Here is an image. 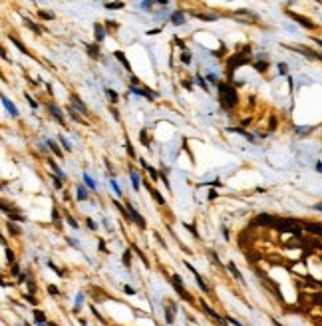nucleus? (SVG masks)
<instances>
[{
	"label": "nucleus",
	"mask_w": 322,
	"mask_h": 326,
	"mask_svg": "<svg viewBox=\"0 0 322 326\" xmlns=\"http://www.w3.org/2000/svg\"><path fill=\"white\" fill-rule=\"evenodd\" d=\"M169 20H171V22L175 24V26H181V24L185 22V14H183V12H173Z\"/></svg>",
	"instance_id": "obj_7"
},
{
	"label": "nucleus",
	"mask_w": 322,
	"mask_h": 326,
	"mask_svg": "<svg viewBox=\"0 0 322 326\" xmlns=\"http://www.w3.org/2000/svg\"><path fill=\"white\" fill-rule=\"evenodd\" d=\"M171 280H173V284H175V290L179 292V296H183V298H185V300H191V296L187 294V290H185V289H183V282H181V276H179V274H175V273H173V274H171Z\"/></svg>",
	"instance_id": "obj_2"
},
{
	"label": "nucleus",
	"mask_w": 322,
	"mask_h": 326,
	"mask_svg": "<svg viewBox=\"0 0 322 326\" xmlns=\"http://www.w3.org/2000/svg\"><path fill=\"white\" fill-rule=\"evenodd\" d=\"M306 229H308L310 233H318V235H322V225H308Z\"/></svg>",
	"instance_id": "obj_18"
},
{
	"label": "nucleus",
	"mask_w": 322,
	"mask_h": 326,
	"mask_svg": "<svg viewBox=\"0 0 322 326\" xmlns=\"http://www.w3.org/2000/svg\"><path fill=\"white\" fill-rule=\"evenodd\" d=\"M127 211H129V213H131L133 221H135V223H137V225H139V229H145V221H143V217H141V215L137 213V211H135V209L131 207V205H127Z\"/></svg>",
	"instance_id": "obj_4"
},
{
	"label": "nucleus",
	"mask_w": 322,
	"mask_h": 326,
	"mask_svg": "<svg viewBox=\"0 0 322 326\" xmlns=\"http://www.w3.org/2000/svg\"><path fill=\"white\" fill-rule=\"evenodd\" d=\"M50 165L54 167V171H56V173H58V175H60V179H64V177H66V175H64V173H62V169H60V167L56 165V163H52V161H50Z\"/></svg>",
	"instance_id": "obj_27"
},
{
	"label": "nucleus",
	"mask_w": 322,
	"mask_h": 326,
	"mask_svg": "<svg viewBox=\"0 0 322 326\" xmlns=\"http://www.w3.org/2000/svg\"><path fill=\"white\" fill-rule=\"evenodd\" d=\"M84 181H86V185H88L92 191H96V189H97V187H96V183H94V179H92L88 173H84Z\"/></svg>",
	"instance_id": "obj_12"
},
{
	"label": "nucleus",
	"mask_w": 322,
	"mask_h": 326,
	"mask_svg": "<svg viewBox=\"0 0 322 326\" xmlns=\"http://www.w3.org/2000/svg\"><path fill=\"white\" fill-rule=\"evenodd\" d=\"M153 4H155V0H143L141 8H143V10H151V8H153Z\"/></svg>",
	"instance_id": "obj_19"
},
{
	"label": "nucleus",
	"mask_w": 322,
	"mask_h": 326,
	"mask_svg": "<svg viewBox=\"0 0 322 326\" xmlns=\"http://www.w3.org/2000/svg\"><path fill=\"white\" fill-rule=\"evenodd\" d=\"M219 91H221V100H223V104H225V106H235V101H237V94L233 91L231 86L221 84V86H219Z\"/></svg>",
	"instance_id": "obj_1"
},
{
	"label": "nucleus",
	"mask_w": 322,
	"mask_h": 326,
	"mask_svg": "<svg viewBox=\"0 0 322 326\" xmlns=\"http://www.w3.org/2000/svg\"><path fill=\"white\" fill-rule=\"evenodd\" d=\"M125 147H127V153H129V155H131V157H135V153H133V147H131V143H129V141L125 143Z\"/></svg>",
	"instance_id": "obj_36"
},
{
	"label": "nucleus",
	"mask_w": 322,
	"mask_h": 326,
	"mask_svg": "<svg viewBox=\"0 0 322 326\" xmlns=\"http://www.w3.org/2000/svg\"><path fill=\"white\" fill-rule=\"evenodd\" d=\"M34 318L38 320V322H46V316H44V312H40V310H34Z\"/></svg>",
	"instance_id": "obj_22"
},
{
	"label": "nucleus",
	"mask_w": 322,
	"mask_h": 326,
	"mask_svg": "<svg viewBox=\"0 0 322 326\" xmlns=\"http://www.w3.org/2000/svg\"><path fill=\"white\" fill-rule=\"evenodd\" d=\"M88 227H90V229H92V231H96V229H97V227H96V223H94V221H92V219H88Z\"/></svg>",
	"instance_id": "obj_44"
},
{
	"label": "nucleus",
	"mask_w": 322,
	"mask_h": 326,
	"mask_svg": "<svg viewBox=\"0 0 322 326\" xmlns=\"http://www.w3.org/2000/svg\"><path fill=\"white\" fill-rule=\"evenodd\" d=\"M181 60H183L185 64H189V62H191V54H189L187 50H183V54H181Z\"/></svg>",
	"instance_id": "obj_26"
},
{
	"label": "nucleus",
	"mask_w": 322,
	"mask_h": 326,
	"mask_svg": "<svg viewBox=\"0 0 322 326\" xmlns=\"http://www.w3.org/2000/svg\"><path fill=\"white\" fill-rule=\"evenodd\" d=\"M149 193H151V195H153V197H155V201H157V203H159V205H165V199H163L161 195H159V191H155L153 187H149Z\"/></svg>",
	"instance_id": "obj_11"
},
{
	"label": "nucleus",
	"mask_w": 322,
	"mask_h": 326,
	"mask_svg": "<svg viewBox=\"0 0 322 326\" xmlns=\"http://www.w3.org/2000/svg\"><path fill=\"white\" fill-rule=\"evenodd\" d=\"M50 269H52V270H56V273H58L60 276H64V274H62V270H60V269H58V267H56V264H54V263H50Z\"/></svg>",
	"instance_id": "obj_40"
},
{
	"label": "nucleus",
	"mask_w": 322,
	"mask_h": 326,
	"mask_svg": "<svg viewBox=\"0 0 322 326\" xmlns=\"http://www.w3.org/2000/svg\"><path fill=\"white\" fill-rule=\"evenodd\" d=\"M48 290H50V294H52V296L60 294V290H58V289H56V286H54V284H50V286H48Z\"/></svg>",
	"instance_id": "obj_33"
},
{
	"label": "nucleus",
	"mask_w": 322,
	"mask_h": 326,
	"mask_svg": "<svg viewBox=\"0 0 322 326\" xmlns=\"http://www.w3.org/2000/svg\"><path fill=\"white\" fill-rule=\"evenodd\" d=\"M60 141H62V145H64V147H66V151H70V149H72V145H70V141H68L66 137H64V135H60Z\"/></svg>",
	"instance_id": "obj_24"
},
{
	"label": "nucleus",
	"mask_w": 322,
	"mask_h": 326,
	"mask_svg": "<svg viewBox=\"0 0 322 326\" xmlns=\"http://www.w3.org/2000/svg\"><path fill=\"white\" fill-rule=\"evenodd\" d=\"M48 145H50V147H52V151H54V153H56L58 157H62V151H60V149H58V145H56V143H54V141H52V139H50V141H48Z\"/></svg>",
	"instance_id": "obj_21"
},
{
	"label": "nucleus",
	"mask_w": 322,
	"mask_h": 326,
	"mask_svg": "<svg viewBox=\"0 0 322 326\" xmlns=\"http://www.w3.org/2000/svg\"><path fill=\"white\" fill-rule=\"evenodd\" d=\"M131 91L133 94H139V96H145L147 100H153V94H151V91H147V90H143V88H139V86H131Z\"/></svg>",
	"instance_id": "obj_6"
},
{
	"label": "nucleus",
	"mask_w": 322,
	"mask_h": 326,
	"mask_svg": "<svg viewBox=\"0 0 322 326\" xmlns=\"http://www.w3.org/2000/svg\"><path fill=\"white\" fill-rule=\"evenodd\" d=\"M8 227H10V231H12V233H14V235H18V233H20V231H18V227H16V225H12V223H10V225H8Z\"/></svg>",
	"instance_id": "obj_42"
},
{
	"label": "nucleus",
	"mask_w": 322,
	"mask_h": 326,
	"mask_svg": "<svg viewBox=\"0 0 322 326\" xmlns=\"http://www.w3.org/2000/svg\"><path fill=\"white\" fill-rule=\"evenodd\" d=\"M290 16H292L294 20H298V22L302 24V26H306V28H312V24H310V22H306V18H302V16H296V14H290Z\"/></svg>",
	"instance_id": "obj_14"
},
{
	"label": "nucleus",
	"mask_w": 322,
	"mask_h": 326,
	"mask_svg": "<svg viewBox=\"0 0 322 326\" xmlns=\"http://www.w3.org/2000/svg\"><path fill=\"white\" fill-rule=\"evenodd\" d=\"M50 111H52L54 119H58L60 123H64V117H62V111H60V107H56V106H50Z\"/></svg>",
	"instance_id": "obj_9"
},
{
	"label": "nucleus",
	"mask_w": 322,
	"mask_h": 326,
	"mask_svg": "<svg viewBox=\"0 0 322 326\" xmlns=\"http://www.w3.org/2000/svg\"><path fill=\"white\" fill-rule=\"evenodd\" d=\"M129 175H131V185H133V189H135V191H137V189H139V185H141V181H139V175H137V171H135V169H131V171H129Z\"/></svg>",
	"instance_id": "obj_8"
},
{
	"label": "nucleus",
	"mask_w": 322,
	"mask_h": 326,
	"mask_svg": "<svg viewBox=\"0 0 322 326\" xmlns=\"http://www.w3.org/2000/svg\"><path fill=\"white\" fill-rule=\"evenodd\" d=\"M26 100H28V101H30V106H32V107H34V110H36V107H38V104H36V101H34V100H32V97H30V96H26Z\"/></svg>",
	"instance_id": "obj_43"
},
{
	"label": "nucleus",
	"mask_w": 322,
	"mask_h": 326,
	"mask_svg": "<svg viewBox=\"0 0 322 326\" xmlns=\"http://www.w3.org/2000/svg\"><path fill=\"white\" fill-rule=\"evenodd\" d=\"M24 22L28 24V26H30V28L34 30V32H40V28H38V26H34V24H32V20H30V18H24Z\"/></svg>",
	"instance_id": "obj_30"
},
{
	"label": "nucleus",
	"mask_w": 322,
	"mask_h": 326,
	"mask_svg": "<svg viewBox=\"0 0 322 326\" xmlns=\"http://www.w3.org/2000/svg\"><path fill=\"white\" fill-rule=\"evenodd\" d=\"M123 290H125V294H135V290L131 289V286H123Z\"/></svg>",
	"instance_id": "obj_41"
},
{
	"label": "nucleus",
	"mask_w": 322,
	"mask_h": 326,
	"mask_svg": "<svg viewBox=\"0 0 322 326\" xmlns=\"http://www.w3.org/2000/svg\"><path fill=\"white\" fill-rule=\"evenodd\" d=\"M195 80H197V84H199V86H201V88H203V90H207V84H205V80L201 78V76H197V78H195Z\"/></svg>",
	"instance_id": "obj_35"
},
{
	"label": "nucleus",
	"mask_w": 322,
	"mask_h": 326,
	"mask_svg": "<svg viewBox=\"0 0 322 326\" xmlns=\"http://www.w3.org/2000/svg\"><path fill=\"white\" fill-rule=\"evenodd\" d=\"M106 94L111 97V101H117V94H116V91H113V90H106Z\"/></svg>",
	"instance_id": "obj_29"
},
{
	"label": "nucleus",
	"mask_w": 322,
	"mask_h": 326,
	"mask_svg": "<svg viewBox=\"0 0 322 326\" xmlns=\"http://www.w3.org/2000/svg\"><path fill=\"white\" fill-rule=\"evenodd\" d=\"M187 229H189L191 233H193V235H195V237H199V235H197V231H195V227H193V225H187Z\"/></svg>",
	"instance_id": "obj_46"
},
{
	"label": "nucleus",
	"mask_w": 322,
	"mask_h": 326,
	"mask_svg": "<svg viewBox=\"0 0 322 326\" xmlns=\"http://www.w3.org/2000/svg\"><path fill=\"white\" fill-rule=\"evenodd\" d=\"M68 223H70V225L74 227V229H80V227H78V221H76L74 217H70V215H68Z\"/></svg>",
	"instance_id": "obj_32"
},
{
	"label": "nucleus",
	"mask_w": 322,
	"mask_h": 326,
	"mask_svg": "<svg viewBox=\"0 0 322 326\" xmlns=\"http://www.w3.org/2000/svg\"><path fill=\"white\" fill-rule=\"evenodd\" d=\"M278 74H286V64H278Z\"/></svg>",
	"instance_id": "obj_38"
},
{
	"label": "nucleus",
	"mask_w": 322,
	"mask_h": 326,
	"mask_svg": "<svg viewBox=\"0 0 322 326\" xmlns=\"http://www.w3.org/2000/svg\"><path fill=\"white\" fill-rule=\"evenodd\" d=\"M2 104H4V107H6V110L10 111V116H12V117H16V116H18V110H16V106H14L12 101L8 100L6 96H2Z\"/></svg>",
	"instance_id": "obj_5"
},
{
	"label": "nucleus",
	"mask_w": 322,
	"mask_h": 326,
	"mask_svg": "<svg viewBox=\"0 0 322 326\" xmlns=\"http://www.w3.org/2000/svg\"><path fill=\"white\" fill-rule=\"evenodd\" d=\"M275 326H282V324H280V322H276V320H275Z\"/></svg>",
	"instance_id": "obj_50"
},
{
	"label": "nucleus",
	"mask_w": 322,
	"mask_h": 326,
	"mask_svg": "<svg viewBox=\"0 0 322 326\" xmlns=\"http://www.w3.org/2000/svg\"><path fill=\"white\" fill-rule=\"evenodd\" d=\"M72 104H74L76 107H78V110H80L82 113H86V106H84V104H82V101H80V97H76V96H74V97H72Z\"/></svg>",
	"instance_id": "obj_13"
},
{
	"label": "nucleus",
	"mask_w": 322,
	"mask_h": 326,
	"mask_svg": "<svg viewBox=\"0 0 322 326\" xmlns=\"http://www.w3.org/2000/svg\"><path fill=\"white\" fill-rule=\"evenodd\" d=\"M103 36H106V34H103L102 26H100V24H96V40H97V42H102V40H103Z\"/></svg>",
	"instance_id": "obj_16"
},
{
	"label": "nucleus",
	"mask_w": 322,
	"mask_h": 326,
	"mask_svg": "<svg viewBox=\"0 0 322 326\" xmlns=\"http://www.w3.org/2000/svg\"><path fill=\"white\" fill-rule=\"evenodd\" d=\"M78 199H80V201H86V199H88V193H86L82 187L78 189Z\"/></svg>",
	"instance_id": "obj_25"
},
{
	"label": "nucleus",
	"mask_w": 322,
	"mask_h": 326,
	"mask_svg": "<svg viewBox=\"0 0 322 326\" xmlns=\"http://www.w3.org/2000/svg\"><path fill=\"white\" fill-rule=\"evenodd\" d=\"M165 320H167V324H173V312H169V308L165 310Z\"/></svg>",
	"instance_id": "obj_28"
},
{
	"label": "nucleus",
	"mask_w": 322,
	"mask_h": 326,
	"mask_svg": "<svg viewBox=\"0 0 322 326\" xmlns=\"http://www.w3.org/2000/svg\"><path fill=\"white\" fill-rule=\"evenodd\" d=\"M227 267H229V270H231V273H233V276H235V279H239V280H243V276H241V273H239V269H237V267H235V263H229V264H227Z\"/></svg>",
	"instance_id": "obj_10"
},
{
	"label": "nucleus",
	"mask_w": 322,
	"mask_h": 326,
	"mask_svg": "<svg viewBox=\"0 0 322 326\" xmlns=\"http://www.w3.org/2000/svg\"><path fill=\"white\" fill-rule=\"evenodd\" d=\"M110 183H111V187H113V191H116V193H117V197H121V195H123V193H121V189H119V185H117V183H116V179H110Z\"/></svg>",
	"instance_id": "obj_20"
},
{
	"label": "nucleus",
	"mask_w": 322,
	"mask_h": 326,
	"mask_svg": "<svg viewBox=\"0 0 322 326\" xmlns=\"http://www.w3.org/2000/svg\"><path fill=\"white\" fill-rule=\"evenodd\" d=\"M256 70H259V72H263V70H266V62H265V64H256Z\"/></svg>",
	"instance_id": "obj_45"
},
{
	"label": "nucleus",
	"mask_w": 322,
	"mask_h": 326,
	"mask_svg": "<svg viewBox=\"0 0 322 326\" xmlns=\"http://www.w3.org/2000/svg\"><path fill=\"white\" fill-rule=\"evenodd\" d=\"M68 243H70V245H72V247H74V249H80V243H78V241H74V239H68Z\"/></svg>",
	"instance_id": "obj_39"
},
{
	"label": "nucleus",
	"mask_w": 322,
	"mask_h": 326,
	"mask_svg": "<svg viewBox=\"0 0 322 326\" xmlns=\"http://www.w3.org/2000/svg\"><path fill=\"white\" fill-rule=\"evenodd\" d=\"M88 50H90V54H92L94 58H97V56H100V54H97V46H88Z\"/></svg>",
	"instance_id": "obj_31"
},
{
	"label": "nucleus",
	"mask_w": 322,
	"mask_h": 326,
	"mask_svg": "<svg viewBox=\"0 0 322 326\" xmlns=\"http://www.w3.org/2000/svg\"><path fill=\"white\" fill-rule=\"evenodd\" d=\"M129 263H131V253L125 251V254H123V264H125V267H129Z\"/></svg>",
	"instance_id": "obj_23"
},
{
	"label": "nucleus",
	"mask_w": 322,
	"mask_h": 326,
	"mask_svg": "<svg viewBox=\"0 0 322 326\" xmlns=\"http://www.w3.org/2000/svg\"><path fill=\"white\" fill-rule=\"evenodd\" d=\"M106 8H110V10H119V8H123V2H107Z\"/></svg>",
	"instance_id": "obj_17"
},
{
	"label": "nucleus",
	"mask_w": 322,
	"mask_h": 326,
	"mask_svg": "<svg viewBox=\"0 0 322 326\" xmlns=\"http://www.w3.org/2000/svg\"><path fill=\"white\" fill-rule=\"evenodd\" d=\"M316 209H320V211H322V205H316Z\"/></svg>",
	"instance_id": "obj_51"
},
{
	"label": "nucleus",
	"mask_w": 322,
	"mask_h": 326,
	"mask_svg": "<svg viewBox=\"0 0 322 326\" xmlns=\"http://www.w3.org/2000/svg\"><path fill=\"white\" fill-rule=\"evenodd\" d=\"M201 306H203V310H205L207 314H209V316H213V318H215V320H217V322H219L221 326H227V324H229V322H227V318L219 316V314H217L215 310H213V308H211V306H209V304H207V302H201Z\"/></svg>",
	"instance_id": "obj_3"
},
{
	"label": "nucleus",
	"mask_w": 322,
	"mask_h": 326,
	"mask_svg": "<svg viewBox=\"0 0 322 326\" xmlns=\"http://www.w3.org/2000/svg\"><path fill=\"white\" fill-rule=\"evenodd\" d=\"M116 58L119 60V62H123V66H125V70H131V68H129V62H127V60H125V56H123V54H121V52H116Z\"/></svg>",
	"instance_id": "obj_15"
},
{
	"label": "nucleus",
	"mask_w": 322,
	"mask_h": 326,
	"mask_svg": "<svg viewBox=\"0 0 322 326\" xmlns=\"http://www.w3.org/2000/svg\"><path fill=\"white\" fill-rule=\"evenodd\" d=\"M227 322H233V324H235V326H243V324H241V322H237V320H235V318H227Z\"/></svg>",
	"instance_id": "obj_47"
},
{
	"label": "nucleus",
	"mask_w": 322,
	"mask_h": 326,
	"mask_svg": "<svg viewBox=\"0 0 322 326\" xmlns=\"http://www.w3.org/2000/svg\"><path fill=\"white\" fill-rule=\"evenodd\" d=\"M54 185H56V189H62V181H58V179H54Z\"/></svg>",
	"instance_id": "obj_48"
},
{
	"label": "nucleus",
	"mask_w": 322,
	"mask_h": 326,
	"mask_svg": "<svg viewBox=\"0 0 322 326\" xmlns=\"http://www.w3.org/2000/svg\"><path fill=\"white\" fill-rule=\"evenodd\" d=\"M215 197H217V191H211V193H209V199L213 201V199H215Z\"/></svg>",
	"instance_id": "obj_49"
},
{
	"label": "nucleus",
	"mask_w": 322,
	"mask_h": 326,
	"mask_svg": "<svg viewBox=\"0 0 322 326\" xmlns=\"http://www.w3.org/2000/svg\"><path fill=\"white\" fill-rule=\"evenodd\" d=\"M6 259H8V263H12V260H14V253L8 251V249H6Z\"/></svg>",
	"instance_id": "obj_37"
},
{
	"label": "nucleus",
	"mask_w": 322,
	"mask_h": 326,
	"mask_svg": "<svg viewBox=\"0 0 322 326\" xmlns=\"http://www.w3.org/2000/svg\"><path fill=\"white\" fill-rule=\"evenodd\" d=\"M40 18H48V20H52V18H54V14H52V12H42V10H40Z\"/></svg>",
	"instance_id": "obj_34"
}]
</instances>
